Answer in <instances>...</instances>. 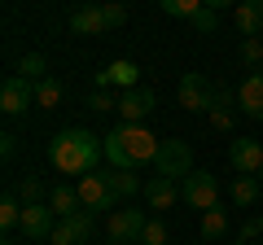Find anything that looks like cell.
Returning a JSON list of instances; mask_svg holds the SVG:
<instances>
[{
	"mask_svg": "<svg viewBox=\"0 0 263 245\" xmlns=\"http://www.w3.org/2000/svg\"><path fill=\"white\" fill-rule=\"evenodd\" d=\"M101 140H105V162L110 167H123V171H136L145 162H154L158 158V145H162L145 122H119Z\"/></svg>",
	"mask_w": 263,
	"mask_h": 245,
	"instance_id": "cell-2",
	"label": "cell"
},
{
	"mask_svg": "<svg viewBox=\"0 0 263 245\" xmlns=\"http://www.w3.org/2000/svg\"><path fill=\"white\" fill-rule=\"evenodd\" d=\"M259 184H263V167H259Z\"/></svg>",
	"mask_w": 263,
	"mask_h": 245,
	"instance_id": "cell-37",
	"label": "cell"
},
{
	"mask_svg": "<svg viewBox=\"0 0 263 245\" xmlns=\"http://www.w3.org/2000/svg\"><path fill=\"white\" fill-rule=\"evenodd\" d=\"M176 96H180V105H184L189 114H202V110H211V101H215V88L206 84V75H197V70H193V75L180 79V92Z\"/></svg>",
	"mask_w": 263,
	"mask_h": 245,
	"instance_id": "cell-8",
	"label": "cell"
},
{
	"mask_svg": "<svg viewBox=\"0 0 263 245\" xmlns=\"http://www.w3.org/2000/svg\"><path fill=\"white\" fill-rule=\"evenodd\" d=\"M141 245H167V223L162 219H149L145 232H141Z\"/></svg>",
	"mask_w": 263,
	"mask_h": 245,
	"instance_id": "cell-29",
	"label": "cell"
},
{
	"mask_svg": "<svg viewBox=\"0 0 263 245\" xmlns=\"http://www.w3.org/2000/svg\"><path fill=\"white\" fill-rule=\"evenodd\" d=\"M259 232H263V219H259V215H254V219H246V223H241V241H254Z\"/></svg>",
	"mask_w": 263,
	"mask_h": 245,
	"instance_id": "cell-33",
	"label": "cell"
},
{
	"mask_svg": "<svg viewBox=\"0 0 263 245\" xmlns=\"http://www.w3.org/2000/svg\"><path fill=\"white\" fill-rule=\"evenodd\" d=\"M101 31H110L101 5H79V9L70 13V35H101Z\"/></svg>",
	"mask_w": 263,
	"mask_h": 245,
	"instance_id": "cell-16",
	"label": "cell"
},
{
	"mask_svg": "<svg viewBox=\"0 0 263 245\" xmlns=\"http://www.w3.org/2000/svg\"><path fill=\"white\" fill-rule=\"evenodd\" d=\"M162 13H171V18H193L197 9H202V0H158Z\"/></svg>",
	"mask_w": 263,
	"mask_h": 245,
	"instance_id": "cell-27",
	"label": "cell"
},
{
	"mask_svg": "<svg viewBox=\"0 0 263 245\" xmlns=\"http://www.w3.org/2000/svg\"><path fill=\"white\" fill-rule=\"evenodd\" d=\"M154 171L167 175V179H184L189 171H193V149H189V140H162L158 158H154Z\"/></svg>",
	"mask_w": 263,
	"mask_h": 245,
	"instance_id": "cell-5",
	"label": "cell"
},
{
	"mask_svg": "<svg viewBox=\"0 0 263 245\" xmlns=\"http://www.w3.org/2000/svg\"><path fill=\"white\" fill-rule=\"evenodd\" d=\"M154 105H158V96H154L149 88H132V92L119 96V114H123V122H145V118L154 114Z\"/></svg>",
	"mask_w": 263,
	"mask_h": 245,
	"instance_id": "cell-14",
	"label": "cell"
},
{
	"mask_svg": "<svg viewBox=\"0 0 263 245\" xmlns=\"http://www.w3.org/2000/svg\"><path fill=\"white\" fill-rule=\"evenodd\" d=\"M189 22H193V31H197V35H211V31L219 27L215 9H206V5H202V9H197V13H193V18H189Z\"/></svg>",
	"mask_w": 263,
	"mask_h": 245,
	"instance_id": "cell-28",
	"label": "cell"
},
{
	"mask_svg": "<svg viewBox=\"0 0 263 245\" xmlns=\"http://www.w3.org/2000/svg\"><path fill=\"white\" fill-rule=\"evenodd\" d=\"M27 105H35V84L22 75H9L0 84V110L5 114H27Z\"/></svg>",
	"mask_w": 263,
	"mask_h": 245,
	"instance_id": "cell-9",
	"label": "cell"
},
{
	"mask_svg": "<svg viewBox=\"0 0 263 245\" xmlns=\"http://www.w3.org/2000/svg\"><path fill=\"white\" fill-rule=\"evenodd\" d=\"M237 110H241L246 118L263 122V70H250V75L241 79V88H237Z\"/></svg>",
	"mask_w": 263,
	"mask_h": 245,
	"instance_id": "cell-12",
	"label": "cell"
},
{
	"mask_svg": "<svg viewBox=\"0 0 263 245\" xmlns=\"http://www.w3.org/2000/svg\"><path fill=\"white\" fill-rule=\"evenodd\" d=\"M101 158H105V140H97L88 127H66L48 140V162L62 175H92Z\"/></svg>",
	"mask_w": 263,
	"mask_h": 245,
	"instance_id": "cell-1",
	"label": "cell"
},
{
	"mask_svg": "<svg viewBox=\"0 0 263 245\" xmlns=\"http://www.w3.org/2000/svg\"><path fill=\"white\" fill-rule=\"evenodd\" d=\"M233 22H237V35L259 39L263 35V0H241L233 9Z\"/></svg>",
	"mask_w": 263,
	"mask_h": 245,
	"instance_id": "cell-15",
	"label": "cell"
},
{
	"mask_svg": "<svg viewBox=\"0 0 263 245\" xmlns=\"http://www.w3.org/2000/svg\"><path fill=\"white\" fill-rule=\"evenodd\" d=\"M145 210H110V223H105V245H141L145 232Z\"/></svg>",
	"mask_w": 263,
	"mask_h": 245,
	"instance_id": "cell-3",
	"label": "cell"
},
{
	"mask_svg": "<svg viewBox=\"0 0 263 245\" xmlns=\"http://www.w3.org/2000/svg\"><path fill=\"white\" fill-rule=\"evenodd\" d=\"M0 153H5V158H13V153H18V136H13V132L0 136Z\"/></svg>",
	"mask_w": 263,
	"mask_h": 245,
	"instance_id": "cell-34",
	"label": "cell"
},
{
	"mask_svg": "<svg viewBox=\"0 0 263 245\" xmlns=\"http://www.w3.org/2000/svg\"><path fill=\"white\" fill-rule=\"evenodd\" d=\"M110 189H114V197H119V201H123V197L132 201V197H136V193H145V184H141V179H136V175H132V171L114 167V171H110Z\"/></svg>",
	"mask_w": 263,
	"mask_h": 245,
	"instance_id": "cell-22",
	"label": "cell"
},
{
	"mask_svg": "<svg viewBox=\"0 0 263 245\" xmlns=\"http://www.w3.org/2000/svg\"><path fill=\"white\" fill-rule=\"evenodd\" d=\"M228 162H233L237 175H259V167H263V145L254 140V136H237V140L228 145Z\"/></svg>",
	"mask_w": 263,
	"mask_h": 245,
	"instance_id": "cell-10",
	"label": "cell"
},
{
	"mask_svg": "<svg viewBox=\"0 0 263 245\" xmlns=\"http://www.w3.org/2000/svg\"><path fill=\"white\" fill-rule=\"evenodd\" d=\"M180 197H184L193 210L219 206V184H215V175H211V171H189V175L180 179Z\"/></svg>",
	"mask_w": 263,
	"mask_h": 245,
	"instance_id": "cell-4",
	"label": "cell"
},
{
	"mask_svg": "<svg viewBox=\"0 0 263 245\" xmlns=\"http://www.w3.org/2000/svg\"><path fill=\"white\" fill-rule=\"evenodd\" d=\"M44 70H48V62H44L40 53H27V57L18 62V75H22V79H31V84H40V79H48Z\"/></svg>",
	"mask_w": 263,
	"mask_h": 245,
	"instance_id": "cell-23",
	"label": "cell"
},
{
	"mask_svg": "<svg viewBox=\"0 0 263 245\" xmlns=\"http://www.w3.org/2000/svg\"><path fill=\"white\" fill-rule=\"evenodd\" d=\"M202 5H206V9H237V5H241V0H202Z\"/></svg>",
	"mask_w": 263,
	"mask_h": 245,
	"instance_id": "cell-35",
	"label": "cell"
},
{
	"mask_svg": "<svg viewBox=\"0 0 263 245\" xmlns=\"http://www.w3.org/2000/svg\"><path fill=\"white\" fill-rule=\"evenodd\" d=\"M18 197H22V206H35V201H44V184H40L35 175L18 179Z\"/></svg>",
	"mask_w": 263,
	"mask_h": 245,
	"instance_id": "cell-25",
	"label": "cell"
},
{
	"mask_svg": "<svg viewBox=\"0 0 263 245\" xmlns=\"http://www.w3.org/2000/svg\"><path fill=\"white\" fill-rule=\"evenodd\" d=\"M5 245H27V241H5Z\"/></svg>",
	"mask_w": 263,
	"mask_h": 245,
	"instance_id": "cell-36",
	"label": "cell"
},
{
	"mask_svg": "<svg viewBox=\"0 0 263 245\" xmlns=\"http://www.w3.org/2000/svg\"><path fill=\"white\" fill-rule=\"evenodd\" d=\"M233 92H228V88H215V101H211V122H215L219 132H228V127H233Z\"/></svg>",
	"mask_w": 263,
	"mask_h": 245,
	"instance_id": "cell-19",
	"label": "cell"
},
{
	"mask_svg": "<svg viewBox=\"0 0 263 245\" xmlns=\"http://www.w3.org/2000/svg\"><path fill=\"white\" fill-rule=\"evenodd\" d=\"M57 101H62V84H57V79H40L35 84V105L40 110H53Z\"/></svg>",
	"mask_w": 263,
	"mask_h": 245,
	"instance_id": "cell-24",
	"label": "cell"
},
{
	"mask_svg": "<svg viewBox=\"0 0 263 245\" xmlns=\"http://www.w3.org/2000/svg\"><path fill=\"white\" fill-rule=\"evenodd\" d=\"M176 197H180V189H176V179H167V175H154L149 184H145V201H149V210H171Z\"/></svg>",
	"mask_w": 263,
	"mask_h": 245,
	"instance_id": "cell-17",
	"label": "cell"
},
{
	"mask_svg": "<svg viewBox=\"0 0 263 245\" xmlns=\"http://www.w3.org/2000/svg\"><path fill=\"white\" fill-rule=\"evenodd\" d=\"M224 236H228V210L219 206L202 210V241H224Z\"/></svg>",
	"mask_w": 263,
	"mask_h": 245,
	"instance_id": "cell-21",
	"label": "cell"
},
{
	"mask_svg": "<svg viewBox=\"0 0 263 245\" xmlns=\"http://www.w3.org/2000/svg\"><path fill=\"white\" fill-rule=\"evenodd\" d=\"M101 9H105V27L110 31H119L123 22H127V9H123V5H101Z\"/></svg>",
	"mask_w": 263,
	"mask_h": 245,
	"instance_id": "cell-31",
	"label": "cell"
},
{
	"mask_svg": "<svg viewBox=\"0 0 263 245\" xmlns=\"http://www.w3.org/2000/svg\"><path fill=\"white\" fill-rule=\"evenodd\" d=\"M57 228V215L48 201H35V206H22V236L27 241H48Z\"/></svg>",
	"mask_w": 263,
	"mask_h": 245,
	"instance_id": "cell-11",
	"label": "cell"
},
{
	"mask_svg": "<svg viewBox=\"0 0 263 245\" xmlns=\"http://www.w3.org/2000/svg\"><path fill=\"white\" fill-rule=\"evenodd\" d=\"M259 193H263V184H259L254 175H237L233 189H228V197H233V206H254V201H259Z\"/></svg>",
	"mask_w": 263,
	"mask_h": 245,
	"instance_id": "cell-20",
	"label": "cell"
},
{
	"mask_svg": "<svg viewBox=\"0 0 263 245\" xmlns=\"http://www.w3.org/2000/svg\"><path fill=\"white\" fill-rule=\"evenodd\" d=\"M75 189H79V201H84L88 210H114V201H119L114 189H110V175H97V171L92 175H79Z\"/></svg>",
	"mask_w": 263,
	"mask_h": 245,
	"instance_id": "cell-7",
	"label": "cell"
},
{
	"mask_svg": "<svg viewBox=\"0 0 263 245\" xmlns=\"http://www.w3.org/2000/svg\"><path fill=\"white\" fill-rule=\"evenodd\" d=\"M48 206H53L57 219H70L79 206H84V201H79V189H70V184H57V189L48 193Z\"/></svg>",
	"mask_w": 263,
	"mask_h": 245,
	"instance_id": "cell-18",
	"label": "cell"
},
{
	"mask_svg": "<svg viewBox=\"0 0 263 245\" xmlns=\"http://www.w3.org/2000/svg\"><path fill=\"white\" fill-rule=\"evenodd\" d=\"M241 245H259V241H241Z\"/></svg>",
	"mask_w": 263,
	"mask_h": 245,
	"instance_id": "cell-38",
	"label": "cell"
},
{
	"mask_svg": "<svg viewBox=\"0 0 263 245\" xmlns=\"http://www.w3.org/2000/svg\"><path fill=\"white\" fill-rule=\"evenodd\" d=\"M136 79H141V66H136V62H110L105 70H97V92H105V88H123V92H132Z\"/></svg>",
	"mask_w": 263,
	"mask_h": 245,
	"instance_id": "cell-13",
	"label": "cell"
},
{
	"mask_svg": "<svg viewBox=\"0 0 263 245\" xmlns=\"http://www.w3.org/2000/svg\"><path fill=\"white\" fill-rule=\"evenodd\" d=\"M263 62V39H241V66H259Z\"/></svg>",
	"mask_w": 263,
	"mask_h": 245,
	"instance_id": "cell-30",
	"label": "cell"
},
{
	"mask_svg": "<svg viewBox=\"0 0 263 245\" xmlns=\"http://www.w3.org/2000/svg\"><path fill=\"white\" fill-rule=\"evenodd\" d=\"M92 219H97V210L79 206L70 219H57V228H53L48 241H53V245H88V236H92Z\"/></svg>",
	"mask_w": 263,
	"mask_h": 245,
	"instance_id": "cell-6",
	"label": "cell"
},
{
	"mask_svg": "<svg viewBox=\"0 0 263 245\" xmlns=\"http://www.w3.org/2000/svg\"><path fill=\"white\" fill-rule=\"evenodd\" d=\"M88 110L105 114V110H119V101H114V96H105V92H92V96H88Z\"/></svg>",
	"mask_w": 263,
	"mask_h": 245,
	"instance_id": "cell-32",
	"label": "cell"
},
{
	"mask_svg": "<svg viewBox=\"0 0 263 245\" xmlns=\"http://www.w3.org/2000/svg\"><path fill=\"white\" fill-rule=\"evenodd\" d=\"M0 228H5V232L22 228V206H18L13 197H5V201H0Z\"/></svg>",
	"mask_w": 263,
	"mask_h": 245,
	"instance_id": "cell-26",
	"label": "cell"
}]
</instances>
